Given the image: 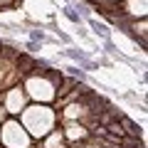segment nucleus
<instances>
[{
  "label": "nucleus",
  "mask_w": 148,
  "mask_h": 148,
  "mask_svg": "<svg viewBox=\"0 0 148 148\" xmlns=\"http://www.w3.org/2000/svg\"><path fill=\"white\" fill-rule=\"evenodd\" d=\"M25 123L32 136H45L52 128V111L45 106H32L25 111Z\"/></svg>",
  "instance_id": "f257e3e1"
},
{
  "label": "nucleus",
  "mask_w": 148,
  "mask_h": 148,
  "mask_svg": "<svg viewBox=\"0 0 148 148\" xmlns=\"http://www.w3.org/2000/svg\"><path fill=\"white\" fill-rule=\"evenodd\" d=\"M0 138H3V146H5V148H30V138H27V133L22 131V126L15 123V121L5 123Z\"/></svg>",
  "instance_id": "f03ea898"
},
{
  "label": "nucleus",
  "mask_w": 148,
  "mask_h": 148,
  "mask_svg": "<svg viewBox=\"0 0 148 148\" xmlns=\"http://www.w3.org/2000/svg\"><path fill=\"white\" fill-rule=\"evenodd\" d=\"M47 148H64V138L59 136V133H52L47 141Z\"/></svg>",
  "instance_id": "6e6552de"
},
{
  "label": "nucleus",
  "mask_w": 148,
  "mask_h": 148,
  "mask_svg": "<svg viewBox=\"0 0 148 148\" xmlns=\"http://www.w3.org/2000/svg\"><path fill=\"white\" fill-rule=\"evenodd\" d=\"M27 89H30V94L35 96V99H42V101H49L54 96V86L49 84L47 79H40V77H32L30 82H27Z\"/></svg>",
  "instance_id": "7ed1b4c3"
},
{
  "label": "nucleus",
  "mask_w": 148,
  "mask_h": 148,
  "mask_svg": "<svg viewBox=\"0 0 148 148\" xmlns=\"http://www.w3.org/2000/svg\"><path fill=\"white\" fill-rule=\"evenodd\" d=\"M131 30L136 32V35H141V40H146V20H143V17H141V22H133Z\"/></svg>",
  "instance_id": "1a4fd4ad"
},
{
  "label": "nucleus",
  "mask_w": 148,
  "mask_h": 148,
  "mask_svg": "<svg viewBox=\"0 0 148 148\" xmlns=\"http://www.w3.org/2000/svg\"><path fill=\"white\" fill-rule=\"evenodd\" d=\"M22 106H25V94L20 91V86H15V89L8 91V99H5V111H10V114H20Z\"/></svg>",
  "instance_id": "20e7f679"
},
{
  "label": "nucleus",
  "mask_w": 148,
  "mask_h": 148,
  "mask_svg": "<svg viewBox=\"0 0 148 148\" xmlns=\"http://www.w3.org/2000/svg\"><path fill=\"white\" fill-rule=\"evenodd\" d=\"M126 10L131 12L133 17H146L148 5H146V0H128V8H126Z\"/></svg>",
  "instance_id": "423d86ee"
},
{
  "label": "nucleus",
  "mask_w": 148,
  "mask_h": 148,
  "mask_svg": "<svg viewBox=\"0 0 148 148\" xmlns=\"http://www.w3.org/2000/svg\"><path fill=\"white\" fill-rule=\"evenodd\" d=\"M109 37L114 40V45H116L121 52H126V54H138V47L128 40V37H123L121 32H109Z\"/></svg>",
  "instance_id": "39448f33"
},
{
  "label": "nucleus",
  "mask_w": 148,
  "mask_h": 148,
  "mask_svg": "<svg viewBox=\"0 0 148 148\" xmlns=\"http://www.w3.org/2000/svg\"><path fill=\"white\" fill-rule=\"evenodd\" d=\"M86 136V128L79 126V123H69L67 126V138H84Z\"/></svg>",
  "instance_id": "0eeeda50"
},
{
  "label": "nucleus",
  "mask_w": 148,
  "mask_h": 148,
  "mask_svg": "<svg viewBox=\"0 0 148 148\" xmlns=\"http://www.w3.org/2000/svg\"><path fill=\"white\" fill-rule=\"evenodd\" d=\"M3 119H5V106H3V109H0V121H3Z\"/></svg>",
  "instance_id": "9d476101"
}]
</instances>
